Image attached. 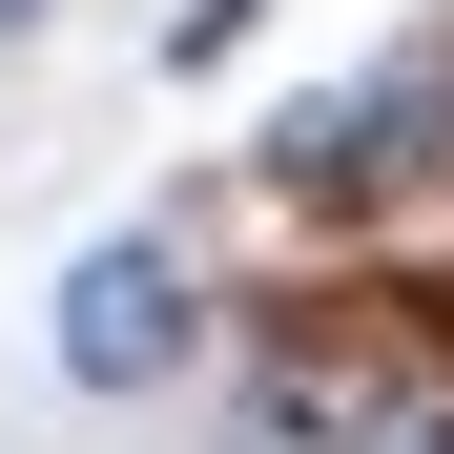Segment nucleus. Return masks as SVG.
<instances>
[{
  "instance_id": "20e7f679",
  "label": "nucleus",
  "mask_w": 454,
  "mask_h": 454,
  "mask_svg": "<svg viewBox=\"0 0 454 454\" xmlns=\"http://www.w3.org/2000/svg\"><path fill=\"white\" fill-rule=\"evenodd\" d=\"M42 21H62V0H0V42H42Z\"/></svg>"
},
{
  "instance_id": "39448f33",
  "label": "nucleus",
  "mask_w": 454,
  "mask_h": 454,
  "mask_svg": "<svg viewBox=\"0 0 454 454\" xmlns=\"http://www.w3.org/2000/svg\"><path fill=\"white\" fill-rule=\"evenodd\" d=\"M413 310H434V351H454V269H434V289H413Z\"/></svg>"
},
{
  "instance_id": "f03ea898",
  "label": "nucleus",
  "mask_w": 454,
  "mask_h": 454,
  "mask_svg": "<svg viewBox=\"0 0 454 454\" xmlns=\"http://www.w3.org/2000/svg\"><path fill=\"white\" fill-rule=\"evenodd\" d=\"M413 166H454V62H372V83H331V104H289L269 124V186L289 207H393Z\"/></svg>"
},
{
  "instance_id": "7ed1b4c3",
  "label": "nucleus",
  "mask_w": 454,
  "mask_h": 454,
  "mask_svg": "<svg viewBox=\"0 0 454 454\" xmlns=\"http://www.w3.org/2000/svg\"><path fill=\"white\" fill-rule=\"evenodd\" d=\"M351 454H454V372H393V393H372V434Z\"/></svg>"
},
{
  "instance_id": "f257e3e1",
  "label": "nucleus",
  "mask_w": 454,
  "mask_h": 454,
  "mask_svg": "<svg viewBox=\"0 0 454 454\" xmlns=\"http://www.w3.org/2000/svg\"><path fill=\"white\" fill-rule=\"evenodd\" d=\"M42 351H62V393H166V372H207V269L166 227H104L42 289Z\"/></svg>"
}]
</instances>
